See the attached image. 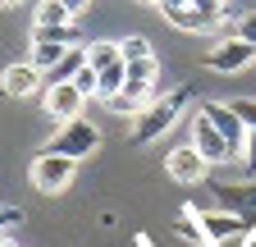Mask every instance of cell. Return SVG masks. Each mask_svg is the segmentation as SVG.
<instances>
[{"instance_id":"obj_30","label":"cell","mask_w":256,"mask_h":247,"mask_svg":"<svg viewBox=\"0 0 256 247\" xmlns=\"http://www.w3.org/2000/svg\"><path fill=\"white\" fill-rule=\"evenodd\" d=\"M0 5H18V0H0Z\"/></svg>"},{"instance_id":"obj_9","label":"cell","mask_w":256,"mask_h":247,"mask_svg":"<svg viewBox=\"0 0 256 247\" xmlns=\"http://www.w3.org/2000/svg\"><path fill=\"white\" fill-rule=\"evenodd\" d=\"M202 110H206V119H210L215 128H220V138L229 142L234 160H238V156H242V138H247V124H242V119L234 114V106H220V101H206Z\"/></svg>"},{"instance_id":"obj_16","label":"cell","mask_w":256,"mask_h":247,"mask_svg":"<svg viewBox=\"0 0 256 247\" xmlns=\"http://www.w3.org/2000/svg\"><path fill=\"white\" fill-rule=\"evenodd\" d=\"M96 78H101V87H96V96H101V101H110V96H119V92H124V78H128V64L119 60V64L101 69Z\"/></svg>"},{"instance_id":"obj_4","label":"cell","mask_w":256,"mask_h":247,"mask_svg":"<svg viewBox=\"0 0 256 247\" xmlns=\"http://www.w3.org/2000/svg\"><path fill=\"white\" fill-rule=\"evenodd\" d=\"M202 64H206L210 74H242V69L256 64V46L242 42V37H224L220 46H210V50L202 55Z\"/></svg>"},{"instance_id":"obj_18","label":"cell","mask_w":256,"mask_h":247,"mask_svg":"<svg viewBox=\"0 0 256 247\" xmlns=\"http://www.w3.org/2000/svg\"><path fill=\"white\" fill-rule=\"evenodd\" d=\"M69 50H74V46H32V64H37L42 74H50L60 60L69 55Z\"/></svg>"},{"instance_id":"obj_5","label":"cell","mask_w":256,"mask_h":247,"mask_svg":"<svg viewBox=\"0 0 256 247\" xmlns=\"http://www.w3.org/2000/svg\"><path fill=\"white\" fill-rule=\"evenodd\" d=\"M192 146L202 151V160H206V165H224V160H234L229 142L220 138V128L206 119V110H202V106H197V114H192Z\"/></svg>"},{"instance_id":"obj_8","label":"cell","mask_w":256,"mask_h":247,"mask_svg":"<svg viewBox=\"0 0 256 247\" xmlns=\"http://www.w3.org/2000/svg\"><path fill=\"white\" fill-rule=\"evenodd\" d=\"M37 87H46V74L32 64H10L5 74H0V92L5 96H14V101H28V96H37Z\"/></svg>"},{"instance_id":"obj_6","label":"cell","mask_w":256,"mask_h":247,"mask_svg":"<svg viewBox=\"0 0 256 247\" xmlns=\"http://www.w3.org/2000/svg\"><path fill=\"white\" fill-rule=\"evenodd\" d=\"M42 106H46V114H50V119L69 124V119H82V110H87V96H82V92H78L74 82H55V87H46Z\"/></svg>"},{"instance_id":"obj_12","label":"cell","mask_w":256,"mask_h":247,"mask_svg":"<svg viewBox=\"0 0 256 247\" xmlns=\"http://www.w3.org/2000/svg\"><path fill=\"white\" fill-rule=\"evenodd\" d=\"M32 46H82L78 23H60V28H32Z\"/></svg>"},{"instance_id":"obj_7","label":"cell","mask_w":256,"mask_h":247,"mask_svg":"<svg viewBox=\"0 0 256 247\" xmlns=\"http://www.w3.org/2000/svg\"><path fill=\"white\" fill-rule=\"evenodd\" d=\"M165 174H170L174 183H202V178L210 174V165L202 160V151L188 142V146H174L170 156H165Z\"/></svg>"},{"instance_id":"obj_13","label":"cell","mask_w":256,"mask_h":247,"mask_svg":"<svg viewBox=\"0 0 256 247\" xmlns=\"http://www.w3.org/2000/svg\"><path fill=\"white\" fill-rule=\"evenodd\" d=\"M78 69H87V46H74L69 55H64L60 64L46 74V87H55V82H74V74H78Z\"/></svg>"},{"instance_id":"obj_2","label":"cell","mask_w":256,"mask_h":247,"mask_svg":"<svg viewBox=\"0 0 256 247\" xmlns=\"http://www.w3.org/2000/svg\"><path fill=\"white\" fill-rule=\"evenodd\" d=\"M28 178H32V188H37V192L60 197L64 188H74V178H78V160L55 156V151H37V160H32Z\"/></svg>"},{"instance_id":"obj_26","label":"cell","mask_w":256,"mask_h":247,"mask_svg":"<svg viewBox=\"0 0 256 247\" xmlns=\"http://www.w3.org/2000/svg\"><path fill=\"white\" fill-rule=\"evenodd\" d=\"M64 10L78 18V14H87V10H92V0H64Z\"/></svg>"},{"instance_id":"obj_23","label":"cell","mask_w":256,"mask_h":247,"mask_svg":"<svg viewBox=\"0 0 256 247\" xmlns=\"http://www.w3.org/2000/svg\"><path fill=\"white\" fill-rule=\"evenodd\" d=\"M192 10L206 18H224V0H192Z\"/></svg>"},{"instance_id":"obj_22","label":"cell","mask_w":256,"mask_h":247,"mask_svg":"<svg viewBox=\"0 0 256 247\" xmlns=\"http://www.w3.org/2000/svg\"><path fill=\"white\" fill-rule=\"evenodd\" d=\"M229 106H234V114L247 124V128H256V101H229Z\"/></svg>"},{"instance_id":"obj_20","label":"cell","mask_w":256,"mask_h":247,"mask_svg":"<svg viewBox=\"0 0 256 247\" xmlns=\"http://www.w3.org/2000/svg\"><path fill=\"white\" fill-rule=\"evenodd\" d=\"M74 87H78L82 96L92 101V96H96V87H101V78H96V69L87 64V69H78V74H74Z\"/></svg>"},{"instance_id":"obj_1","label":"cell","mask_w":256,"mask_h":247,"mask_svg":"<svg viewBox=\"0 0 256 247\" xmlns=\"http://www.w3.org/2000/svg\"><path fill=\"white\" fill-rule=\"evenodd\" d=\"M192 106V92L178 82L174 92H165V96H156L138 119H133V142L142 146V142H156V138H165L170 128H174V124L183 119V110Z\"/></svg>"},{"instance_id":"obj_27","label":"cell","mask_w":256,"mask_h":247,"mask_svg":"<svg viewBox=\"0 0 256 247\" xmlns=\"http://www.w3.org/2000/svg\"><path fill=\"white\" fill-rule=\"evenodd\" d=\"M192 5V0H160V14H165V10H188Z\"/></svg>"},{"instance_id":"obj_29","label":"cell","mask_w":256,"mask_h":247,"mask_svg":"<svg viewBox=\"0 0 256 247\" xmlns=\"http://www.w3.org/2000/svg\"><path fill=\"white\" fill-rule=\"evenodd\" d=\"M138 5H160V0H138Z\"/></svg>"},{"instance_id":"obj_28","label":"cell","mask_w":256,"mask_h":247,"mask_svg":"<svg viewBox=\"0 0 256 247\" xmlns=\"http://www.w3.org/2000/svg\"><path fill=\"white\" fill-rule=\"evenodd\" d=\"M138 247H151V238H146V234H142V238H138Z\"/></svg>"},{"instance_id":"obj_10","label":"cell","mask_w":256,"mask_h":247,"mask_svg":"<svg viewBox=\"0 0 256 247\" xmlns=\"http://www.w3.org/2000/svg\"><path fill=\"white\" fill-rule=\"evenodd\" d=\"M197 220H202V234L210 238V242H224V238H238V234H247V215H238V210H197Z\"/></svg>"},{"instance_id":"obj_19","label":"cell","mask_w":256,"mask_h":247,"mask_svg":"<svg viewBox=\"0 0 256 247\" xmlns=\"http://www.w3.org/2000/svg\"><path fill=\"white\" fill-rule=\"evenodd\" d=\"M151 50H156V46H151L146 37H124V42H119V55H124V64H133V60H146Z\"/></svg>"},{"instance_id":"obj_24","label":"cell","mask_w":256,"mask_h":247,"mask_svg":"<svg viewBox=\"0 0 256 247\" xmlns=\"http://www.w3.org/2000/svg\"><path fill=\"white\" fill-rule=\"evenodd\" d=\"M238 37L256 46V10H247V14H242V23H238Z\"/></svg>"},{"instance_id":"obj_15","label":"cell","mask_w":256,"mask_h":247,"mask_svg":"<svg viewBox=\"0 0 256 247\" xmlns=\"http://www.w3.org/2000/svg\"><path fill=\"white\" fill-rule=\"evenodd\" d=\"M119 42H87V64L101 74V69H110V64H119Z\"/></svg>"},{"instance_id":"obj_21","label":"cell","mask_w":256,"mask_h":247,"mask_svg":"<svg viewBox=\"0 0 256 247\" xmlns=\"http://www.w3.org/2000/svg\"><path fill=\"white\" fill-rule=\"evenodd\" d=\"M252 174H256V128H247V138H242V156H238Z\"/></svg>"},{"instance_id":"obj_11","label":"cell","mask_w":256,"mask_h":247,"mask_svg":"<svg viewBox=\"0 0 256 247\" xmlns=\"http://www.w3.org/2000/svg\"><path fill=\"white\" fill-rule=\"evenodd\" d=\"M165 23L170 28H178V32H220V23L224 18H206V14H197V10H165Z\"/></svg>"},{"instance_id":"obj_25","label":"cell","mask_w":256,"mask_h":247,"mask_svg":"<svg viewBox=\"0 0 256 247\" xmlns=\"http://www.w3.org/2000/svg\"><path fill=\"white\" fill-rule=\"evenodd\" d=\"M23 224V210H14V206H0V229H18Z\"/></svg>"},{"instance_id":"obj_3","label":"cell","mask_w":256,"mask_h":247,"mask_svg":"<svg viewBox=\"0 0 256 247\" xmlns=\"http://www.w3.org/2000/svg\"><path fill=\"white\" fill-rule=\"evenodd\" d=\"M96 146H101V128H96V124H87V119H69V124H60V133L50 138L46 151L69 156V160H87Z\"/></svg>"},{"instance_id":"obj_17","label":"cell","mask_w":256,"mask_h":247,"mask_svg":"<svg viewBox=\"0 0 256 247\" xmlns=\"http://www.w3.org/2000/svg\"><path fill=\"white\" fill-rule=\"evenodd\" d=\"M178 238H183V242H192V247H206V242H210V238L202 234L197 210H183V215H178Z\"/></svg>"},{"instance_id":"obj_14","label":"cell","mask_w":256,"mask_h":247,"mask_svg":"<svg viewBox=\"0 0 256 247\" xmlns=\"http://www.w3.org/2000/svg\"><path fill=\"white\" fill-rule=\"evenodd\" d=\"M60 23H78L64 0H37V14H32V28H60Z\"/></svg>"}]
</instances>
